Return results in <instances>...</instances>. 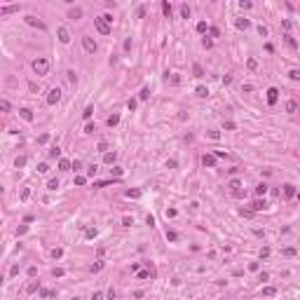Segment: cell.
I'll return each mask as SVG.
<instances>
[{
  "label": "cell",
  "instance_id": "cell-26",
  "mask_svg": "<svg viewBox=\"0 0 300 300\" xmlns=\"http://www.w3.org/2000/svg\"><path fill=\"white\" fill-rule=\"evenodd\" d=\"M246 68H248V71H256V68H258V61H256V59H248V61H246Z\"/></svg>",
  "mask_w": 300,
  "mask_h": 300
},
{
  "label": "cell",
  "instance_id": "cell-43",
  "mask_svg": "<svg viewBox=\"0 0 300 300\" xmlns=\"http://www.w3.org/2000/svg\"><path fill=\"white\" fill-rule=\"evenodd\" d=\"M38 171H40V174H47V171H49V167L42 162V164H38Z\"/></svg>",
  "mask_w": 300,
  "mask_h": 300
},
{
  "label": "cell",
  "instance_id": "cell-46",
  "mask_svg": "<svg viewBox=\"0 0 300 300\" xmlns=\"http://www.w3.org/2000/svg\"><path fill=\"white\" fill-rule=\"evenodd\" d=\"M14 164H17V169L24 167V164H26V157H17V162H14Z\"/></svg>",
  "mask_w": 300,
  "mask_h": 300
},
{
  "label": "cell",
  "instance_id": "cell-54",
  "mask_svg": "<svg viewBox=\"0 0 300 300\" xmlns=\"http://www.w3.org/2000/svg\"><path fill=\"white\" fill-rule=\"evenodd\" d=\"M87 174H89V176H94V174H96V164H92V167H87Z\"/></svg>",
  "mask_w": 300,
  "mask_h": 300
},
{
  "label": "cell",
  "instance_id": "cell-20",
  "mask_svg": "<svg viewBox=\"0 0 300 300\" xmlns=\"http://www.w3.org/2000/svg\"><path fill=\"white\" fill-rule=\"evenodd\" d=\"M265 192H267V185H265V183H260V185L256 188V195H258V197H263Z\"/></svg>",
  "mask_w": 300,
  "mask_h": 300
},
{
  "label": "cell",
  "instance_id": "cell-33",
  "mask_svg": "<svg viewBox=\"0 0 300 300\" xmlns=\"http://www.w3.org/2000/svg\"><path fill=\"white\" fill-rule=\"evenodd\" d=\"M197 31H199V33H206V31H209L206 21H199V24H197Z\"/></svg>",
  "mask_w": 300,
  "mask_h": 300
},
{
  "label": "cell",
  "instance_id": "cell-44",
  "mask_svg": "<svg viewBox=\"0 0 300 300\" xmlns=\"http://www.w3.org/2000/svg\"><path fill=\"white\" fill-rule=\"evenodd\" d=\"M28 293H33V291H38V282H31L28 284V288H26Z\"/></svg>",
  "mask_w": 300,
  "mask_h": 300
},
{
  "label": "cell",
  "instance_id": "cell-22",
  "mask_svg": "<svg viewBox=\"0 0 300 300\" xmlns=\"http://www.w3.org/2000/svg\"><path fill=\"white\" fill-rule=\"evenodd\" d=\"M117 122H120V115H110L108 117V127H115Z\"/></svg>",
  "mask_w": 300,
  "mask_h": 300
},
{
  "label": "cell",
  "instance_id": "cell-35",
  "mask_svg": "<svg viewBox=\"0 0 300 300\" xmlns=\"http://www.w3.org/2000/svg\"><path fill=\"white\" fill-rule=\"evenodd\" d=\"M288 78H291V80H300V71H298V68H293V71L288 73Z\"/></svg>",
  "mask_w": 300,
  "mask_h": 300
},
{
  "label": "cell",
  "instance_id": "cell-53",
  "mask_svg": "<svg viewBox=\"0 0 300 300\" xmlns=\"http://www.w3.org/2000/svg\"><path fill=\"white\" fill-rule=\"evenodd\" d=\"M0 108H2V110H5V113H7V110H9V103H7V101H5V98H2V101H0Z\"/></svg>",
  "mask_w": 300,
  "mask_h": 300
},
{
  "label": "cell",
  "instance_id": "cell-24",
  "mask_svg": "<svg viewBox=\"0 0 300 300\" xmlns=\"http://www.w3.org/2000/svg\"><path fill=\"white\" fill-rule=\"evenodd\" d=\"M235 127H237V124L232 122V120H225V122H223V129H228V132H232Z\"/></svg>",
  "mask_w": 300,
  "mask_h": 300
},
{
  "label": "cell",
  "instance_id": "cell-28",
  "mask_svg": "<svg viewBox=\"0 0 300 300\" xmlns=\"http://www.w3.org/2000/svg\"><path fill=\"white\" fill-rule=\"evenodd\" d=\"M122 225H124V228H132V225H134V218H132V216H124V218H122Z\"/></svg>",
  "mask_w": 300,
  "mask_h": 300
},
{
  "label": "cell",
  "instance_id": "cell-63",
  "mask_svg": "<svg viewBox=\"0 0 300 300\" xmlns=\"http://www.w3.org/2000/svg\"><path fill=\"white\" fill-rule=\"evenodd\" d=\"M258 33H260V35L265 38V35H267V28H265V26H258Z\"/></svg>",
  "mask_w": 300,
  "mask_h": 300
},
{
  "label": "cell",
  "instance_id": "cell-18",
  "mask_svg": "<svg viewBox=\"0 0 300 300\" xmlns=\"http://www.w3.org/2000/svg\"><path fill=\"white\" fill-rule=\"evenodd\" d=\"M284 40H286V45H288V47H291V49H295V47H298V45H295V40H293V38L288 35V33H286V35H284Z\"/></svg>",
  "mask_w": 300,
  "mask_h": 300
},
{
  "label": "cell",
  "instance_id": "cell-11",
  "mask_svg": "<svg viewBox=\"0 0 300 300\" xmlns=\"http://www.w3.org/2000/svg\"><path fill=\"white\" fill-rule=\"evenodd\" d=\"M12 12H19V5H7V7H0V14H12Z\"/></svg>",
  "mask_w": 300,
  "mask_h": 300
},
{
  "label": "cell",
  "instance_id": "cell-15",
  "mask_svg": "<svg viewBox=\"0 0 300 300\" xmlns=\"http://www.w3.org/2000/svg\"><path fill=\"white\" fill-rule=\"evenodd\" d=\"M263 295L272 298V295H277V288H274V286H265V288H263Z\"/></svg>",
  "mask_w": 300,
  "mask_h": 300
},
{
  "label": "cell",
  "instance_id": "cell-51",
  "mask_svg": "<svg viewBox=\"0 0 300 300\" xmlns=\"http://www.w3.org/2000/svg\"><path fill=\"white\" fill-rule=\"evenodd\" d=\"M92 300H103V293L96 291V293H92Z\"/></svg>",
  "mask_w": 300,
  "mask_h": 300
},
{
  "label": "cell",
  "instance_id": "cell-12",
  "mask_svg": "<svg viewBox=\"0 0 300 300\" xmlns=\"http://www.w3.org/2000/svg\"><path fill=\"white\" fill-rule=\"evenodd\" d=\"M115 159H117V152H115V150H113V152H106V155H103V162H106V164H113Z\"/></svg>",
  "mask_w": 300,
  "mask_h": 300
},
{
  "label": "cell",
  "instance_id": "cell-48",
  "mask_svg": "<svg viewBox=\"0 0 300 300\" xmlns=\"http://www.w3.org/2000/svg\"><path fill=\"white\" fill-rule=\"evenodd\" d=\"M124 195H127V197H138V195H141V192H138V190H127V192H124Z\"/></svg>",
  "mask_w": 300,
  "mask_h": 300
},
{
  "label": "cell",
  "instance_id": "cell-60",
  "mask_svg": "<svg viewBox=\"0 0 300 300\" xmlns=\"http://www.w3.org/2000/svg\"><path fill=\"white\" fill-rule=\"evenodd\" d=\"M127 106H129V110H136V101H134V98H129V103H127Z\"/></svg>",
  "mask_w": 300,
  "mask_h": 300
},
{
  "label": "cell",
  "instance_id": "cell-52",
  "mask_svg": "<svg viewBox=\"0 0 300 300\" xmlns=\"http://www.w3.org/2000/svg\"><path fill=\"white\" fill-rule=\"evenodd\" d=\"M239 7H242V9H251V2H246V0H242V2H239Z\"/></svg>",
  "mask_w": 300,
  "mask_h": 300
},
{
  "label": "cell",
  "instance_id": "cell-39",
  "mask_svg": "<svg viewBox=\"0 0 300 300\" xmlns=\"http://www.w3.org/2000/svg\"><path fill=\"white\" fill-rule=\"evenodd\" d=\"M96 132V124H87V127H85V134H94Z\"/></svg>",
  "mask_w": 300,
  "mask_h": 300
},
{
  "label": "cell",
  "instance_id": "cell-10",
  "mask_svg": "<svg viewBox=\"0 0 300 300\" xmlns=\"http://www.w3.org/2000/svg\"><path fill=\"white\" fill-rule=\"evenodd\" d=\"M253 206V211H263V209H267V204H265V199H256V202L251 204Z\"/></svg>",
  "mask_w": 300,
  "mask_h": 300
},
{
  "label": "cell",
  "instance_id": "cell-21",
  "mask_svg": "<svg viewBox=\"0 0 300 300\" xmlns=\"http://www.w3.org/2000/svg\"><path fill=\"white\" fill-rule=\"evenodd\" d=\"M192 71H195V78H202V75H204V71H202V66H199V63H195Z\"/></svg>",
  "mask_w": 300,
  "mask_h": 300
},
{
  "label": "cell",
  "instance_id": "cell-3",
  "mask_svg": "<svg viewBox=\"0 0 300 300\" xmlns=\"http://www.w3.org/2000/svg\"><path fill=\"white\" fill-rule=\"evenodd\" d=\"M59 101H61V89L52 87V89H49V94H47V103H49V106H56Z\"/></svg>",
  "mask_w": 300,
  "mask_h": 300
},
{
  "label": "cell",
  "instance_id": "cell-55",
  "mask_svg": "<svg viewBox=\"0 0 300 300\" xmlns=\"http://www.w3.org/2000/svg\"><path fill=\"white\" fill-rule=\"evenodd\" d=\"M167 167H169V169H176V167H178V162H176V159H169Z\"/></svg>",
  "mask_w": 300,
  "mask_h": 300
},
{
  "label": "cell",
  "instance_id": "cell-27",
  "mask_svg": "<svg viewBox=\"0 0 300 300\" xmlns=\"http://www.w3.org/2000/svg\"><path fill=\"white\" fill-rule=\"evenodd\" d=\"M197 96H199V98L209 96V89H206V87H197Z\"/></svg>",
  "mask_w": 300,
  "mask_h": 300
},
{
  "label": "cell",
  "instance_id": "cell-1",
  "mask_svg": "<svg viewBox=\"0 0 300 300\" xmlns=\"http://www.w3.org/2000/svg\"><path fill=\"white\" fill-rule=\"evenodd\" d=\"M49 68H52V61H49L47 56H38L35 61H33V71H35V75H40V78H45V75L49 73Z\"/></svg>",
  "mask_w": 300,
  "mask_h": 300
},
{
  "label": "cell",
  "instance_id": "cell-41",
  "mask_svg": "<svg viewBox=\"0 0 300 300\" xmlns=\"http://www.w3.org/2000/svg\"><path fill=\"white\" fill-rule=\"evenodd\" d=\"M28 197H31V190H28V188H24V190H21V199H24V202H26Z\"/></svg>",
  "mask_w": 300,
  "mask_h": 300
},
{
  "label": "cell",
  "instance_id": "cell-49",
  "mask_svg": "<svg viewBox=\"0 0 300 300\" xmlns=\"http://www.w3.org/2000/svg\"><path fill=\"white\" fill-rule=\"evenodd\" d=\"M239 213H242L244 218H251V216H253V211H248V209H242V211H239Z\"/></svg>",
  "mask_w": 300,
  "mask_h": 300
},
{
  "label": "cell",
  "instance_id": "cell-62",
  "mask_svg": "<svg viewBox=\"0 0 300 300\" xmlns=\"http://www.w3.org/2000/svg\"><path fill=\"white\" fill-rule=\"evenodd\" d=\"M176 216V209H167V218H174Z\"/></svg>",
  "mask_w": 300,
  "mask_h": 300
},
{
  "label": "cell",
  "instance_id": "cell-56",
  "mask_svg": "<svg viewBox=\"0 0 300 300\" xmlns=\"http://www.w3.org/2000/svg\"><path fill=\"white\" fill-rule=\"evenodd\" d=\"M202 45H204V47H206V49H209V47H211L213 42H211V38H204V40H202Z\"/></svg>",
  "mask_w": 300,
  "mask_h": 300
},
{
  "label": "cell",
  "instance_id": "cell-57",
  "mask_svg": "<svg viewBox=\"0 0 300 300\" xmlns=\"http://www.w3.org/2000/svg\"><path fill=\"white\" fill-rule=\"evenodd\" d=\"M85 235H87V237H89V239H92V237H96V230H92V228H89V230H87V232H85Z\"/></svg>",
  "mask_w": 300,
  "mask_h": 300
},
{
  "label": "cell",
  "instance_id": "cell-23",
  "mask_svg": "<svg viewBox=\"0 0 300 300\" xmlns=\"http://www.w3.org/2000/svg\"><path fill=\"white\" fill-rule=\"evenodd\" d=\"M162 12H164V17H171V5H169V2H162Z\"/></svg>",
  "mask_w": 300,
  "mask_h": 300
},
{
  "label": "cell",
  "instance_id": "cell-40",
  "mask_svg": "<svg viewBox=\"0 0 300 300\" xmlns=\"http://www.w3.org/2000/svg\"><path fill=\"white\" fill-rule=\"evenodd\" d=\"M85 183H87L85 176H75V185H85Z\"/></svg>",
  "mask_w": 300,
  "mask_h": 300
},
{
  "label": "cell",
  "instance_id": "cell-38",
  "mask_svg": "<svg viewBox=\"0 0 300 300\" xmlns=\"http://www.w3.org/2000/svg\"><path fill=\"white\" fill-rule=\"evenodd\" d=\"M61 256H63L61 248H52V258H54V260H56V258H61Z\"/></svg>",
  "mask_w": 300,
  "mask_h": 300
},
{
  "label": "cell",
  "instance_id": "cell-7",
  "mask_svg": "<svg viewBox=\"0 0 300 300\" xmlns=\"http://www.w3.org/2000/svg\"><path fill=\"white\" fill-rule=\"evenodd\" d=\"M59 40H61L63 45H68V42H71V35H68V28L59 26Z\"/></svg>",
  "mask_w": 300,
  "mask_h": 300
},
{
  "label": "cell",
  "instance_id": "cell-25",
  "mask_svg": "<svg viewBox=\"0 0 300 300\" xmlns=\"http://www.w3.org/2000/svg\"><path fill=\"white\" fill-rule=\"evenodd\" d=\"M47 188H49V190H56V188H59V181H56V178H49V181H47Z\"/></svg>",
  "mask_w": 300,
  "mask_h": 300
},
{
  "label": "cell",
  "instance_id": "cell-50",
  "mask_svg": "<svg viewBox=\"0 0 300 300\" xmlns=\"http://www.w3.org/2000/svg\"><path fill=\"white\" fill-rule=\"evenodd\" d=\"M68 80H71L73 85H75V82H78V75H75V73H73V71H68Z\"/></svg>",
  "mask_w": 300,
  "mask_h": 300
},
{
  "label": "cell",
  "instance_id": "cell-58",
  "mask_svg": "<svg viewBox=\"0 0 300 300\" xmlns=\"http://www.w3.org/2000/svg\"><path fill=\"white\" fill-rule=\"evenodd\" d=\"M106 148H108V143H106V141H101V143H98V150H101V152H106Z\"/></svg>",
  "mask_w": 300,
  "mask_h": 300
},
{
  "label": "cell",
  "instance_id": "cell-32",
  "mask_svg": "<svg viewBox=\"0 0 300 300\" xmlns=\"http://www.w3.org/2000/svg\"><path fill=\"white\" fill-rule=\"evenodd\" d=\"M59 155H61V148H59V145H54V148L49 150V157H59Z\"/></svg>",
  "mask_w": 300,
  "mask_h": 300
},
{
  "label": "cell",
  "instance_id": "cell-59",
  "mask_svg": "<svg viewBox=\"0 0 300 300\" xmlns=\"http://www.w3.org/2000/svg\"><path fill=\"white\" fill-rule=\"evenodd\" d=\"M178 82H181V78H178L176 73H174V75H171V85H178Z\"/></svg>",
  "mask_w": 300,
  "mask_h": 300
},
{
  "label": "cell",
  "instance_id": "cell-45",
  "mask_svg": "<svg viewBox=\"0 0 300 300\" xmlns=\"http://www.w3.org/2000/svg\"><path fill=\"white\" fill-rule=\"evenodd\" d=\"M230 188L237 192V188H242V183H239V181H230Z\"/></svg>",
  "mask_w": 300,
  "mask_h": 300
},
{
  "label": "cell",
  "instance_id": "cell-17",
  "mask_svg": "<svg viewBox=\"0 0 300 300\" xmlns=\"http://www.w3.org/2000/svg\"><path fill=\"white\" fill-rule=\"evenodd\" d=\"M71 167H73V164L68 162V159H59V169H61V171H68Z\"/></svg>",
  "mask_w": 300,
  "mask_h": 300
},
{
  "label": "cell",
  "instance_id": "cell-36",
  "mask_svg": "<svg viewBox=\"0 0 300 300\" xmlns=\"http://www.w3.org/2000/svg\"><path fill=\"white\" fill-rule=\"evenodd\" d=\"M284 256H288V258L295 256V248H293V246H286V248H284Z\"/></svg>",
  "mask_w": 300,
  "mask_h": 300
},
{
  "label": "cell",
  "instance_id": "cell-6",
  "mask_svg": "<svg viewBox=\"0 0 300 300\" xmlns=\"http://www.w3.org/2000/svg\"><path fill=\"white\" fill-rule=\"evenodd\" d=\"M277 98H279V89L270 87V89H267V103H270V106H274V103H277Z\"/></svg>",
  "mask_w": 300,
  "mask_h": 300
},
{
  "label": "cell",
  "instance_id": "cell-9",
  "mask_svg": "<svg viewBox=\"0 0 300 300\" xmlns=\"http://www.w3.org/2000/svg\"><path fill=\"white\" fill-rule=\"evenodd\" d=\"M284 197H286V199L295 197V188H293V185H284Z\"/></svg>",
  "mask_w": 300,
  "mask_h": 300
},
{
  "label": "cell",
  "instance_id": "cell-5",
  "mask_svg": "<svg viewBox=\"0 0 300 300\" xmlns=\"http://www.w3.org/2000/svg\"><path fill=\"white\" fill-rule=\"evenodd\" d=\"M26 24H28V26H33V28H40V31H45V28H47L42 21H40L38 17H33V14H28V17H26Z\"/></svg>",
  "mask_w": 300,
  "mask_h": 300
},
{
  "label": "cell",
  "instance_id": "cell-16",
  "mask_svg": "<svg viewBox=\"0 0 300 300\" xmlns=\"http://www.w3.org/2000/svg\"><path fill=\"white\" fill-rule=\"evenodd\" d=\"M110 176H115V178L124 176V169H122V167H113V169H110Z\"/></svg>",
  "mask_w": 300,
  "mask_h": 300
},
{
  "label": "cell",
  "instance_id": "cell-29",
  "mask_svg": "<svg viewBox=\"0 0 300 300\" xmlns=\"http://www.w3.org/2000/svg\"><path fill=\"white\" fill-rule=\"evenodd\" d=\"M92 113H94V106H87V108H85V113H82V117H85V120H89V117H92Z\"/></svg>",
  "mask_w": 300,
  "mask_h": 300
},
{
  "label": "cell",
  "instance_id": "cell-31",
  "mask_svg": "<svg viewBox=\"0 0 300 300\" xmlns=\"http://www.w3.org/2000/svg\"><path fill=\"white\" fill-rule=\"evenodd\" d=\"M80 17H82V9H80V7L71 9V19H80Z\"/></svg>",
  "mask_w": 300,
  "mask_h": 300
},
{
  "label": "cell",
  "instance_id": "cell-30",
  "mask_svg": "<svg viewBox=\"0 0 300 300\" xmlns=\"http://www.w3.org/2000/svg\"><path fill=\"white\" fill-rule=\"evenodd\" d=\"M148 96H150V89H148V87H143V89H141V94H138V98H141V101H145Z\"/></svg>",
  "mask_w": 300,
  "mask_h": 300
},
{
  "label": "cell",
  "instance_id": "cell-42",
  "mask_svg": "<svg viewBox=\"0 0 300 300\" xmlns=\"http://www.w3.org/2000/svg\"><path fill=\"white\" fill-rule=\"evenodd\" d=\"M101 267H103V263H101V260H96V263L92 265V272H98V270H101Z\"/></svg>",
  "mask_w": 300,
  "mask_h": 300
},
{
  "label": "cell",
  "instance_id": "cell-19",
  "mask_svg": "<svg viewBox=\"0 0 300 300\" xmlns=\"http://www.w3.org/2000/svg\"><path fill=\"white\" fill-rule=\"evenodd\" d=\"M248 26H251L248 19H237V28H248Z\"/></svg>",
  "mask_w": 300,
  "mask_h": 300
},
{
  "label": "cell",
  "instance_id": "cell-37",
  "mask_svg": "<svg viewBox=\"0 0 300 300\" xmlns=\"http://www.w3.org/2000/svg\"><path fill=\"white\" fill-rule=\"evenodd\" d=\"M206 136H209L211 141H218V138H221V134H218V132H206Z\"/></svg>",
  "mask_w": 300,
  "mask_h": 300
},
{
  "label": "cell",
  "instance_id": "cell-8",
  "mask_svg": "<svg viewBox=\"0 0 300 300\" xmlns=\"http://www.w3.org/2000/svg\"><path fill=\"white\" fill-rule=\"evenodd\" d=\"M202 164H204V167H213V164H216V157H213V155H204Z\"/></svg>",
  "mask_w": 300,
  "mask_h": 300
},
{
  "label": "cell",
  "instance_id": "cell-4",
  "mask_svg": "<svg viewBox=\"0 0 300 300\" xmlns=\"http://www.w3.org/2000/svg\"><path fill=\"white\" fill-rule=\"evenodd\" d=\"M82 47H85V52H87V54H94V52H96V42H94L89 35H82Z\"/></svg>",
  "mask_w": 300,
  "mask_h": 300
},
{
  "label": "cell",
  "instance_id": "cell-13",
  "mask_svg": "<svg viewBox=\"0 0 300 300\" xmlns=\"http://www.w3.org/2000/svg\"><path fill=\"white\" fill-rule=\"evenodd\" d=\"M19 115H21V117H24L26 122H31V120H33V113H31L28 108H21V110H19Z\"/></svg>",
  "mask_w": 300,
  "mask_h": 300
},
{
  "label": "cell",
  "instance_id": "cell-2",
  "mask_svg": "<svg viewBox=\"0 0 300 300\" xmlns=\"http://www.w3.org/2000/svg\"><path fill=\"white\" fill-rule=\"evenodd\" d=\"M94 26H96V31L101 33V35H110V24H108L103 17H98V19H94Z\"/></svg>",
  "mask_w": 300,
  "mask_h": 300
},
{
  "label": "cell",
  "instance_id": "cell-61",
  "mask_svg": "<svg viewBox=\"0 0 300 300\" xmlns=\"http://www.w3.org/2000/svg\"><path fill=\"white\" fill-rule=\"evenodd\" d=\"M47 141H49V136H47V134H42V136L38 138V143H47Z\"/></svg>",
  "mask_w": 300,
  "mask_h": 300
},
{
  "label": "cell",
  "instance_id": "cell-34",
  "mask_svg": "<svg viewBox=\"0 0 300 300\" xmlns=\"http://www.w3.org/2000/svg\"><path fill=\"white\" fill-rule=\"evenodd\" d=\"M181 14H183V19H188L190 17V7H188V5H181Z\"/></svg>",
  "mask_w": 300,
  "mask_h": 300
},
{
  "label": "cell",
  "instance_id": "cell-47",
  "mask_svg": "<svg viewBox=\"0 0 300 300\" xmlns=\"http://www.w3.org/2000/svg\"><path fill=\"white\" fill-rule=\"evenodd\" d=\"M167 239H169V242H176L178 235H176V232H167Z\"/></svg>",
  "mask_w": 300,
  "mask_h": 300
},
{
  "label": "cell",
  "instance_id": "cell-14",
  "mask_svg": "<svg viewBox=\"0 0 300 300\" xmlns=\"http://www.w3.org/2000/svg\"><path fill=\"white\" fill-rule=\"evenodd\" d=\"M298 110V101H286V113H295Z\"/></svg>",
  "mask_w": 300,
  "mask_h": 300
}]
</instances>
